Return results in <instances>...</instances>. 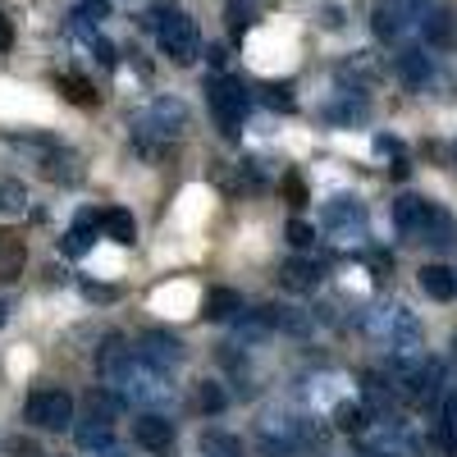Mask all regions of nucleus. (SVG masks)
I'll return each mask as SVG.
<instances>
[{
	"label": "nucleus",
	"mask_w": 457,
	"mask_h": 457,
	"mask_svg": "<svg viewBox=\"0 0 457 457\" xmlns=\"http://www.w3.org/2000/svg\"><path fill=\"white\" fill-rule=\"evenodd\" d=\"M183 133H187V105L179 96H151L133 114V142L142 156H165Z\"/></svg>",
	"instance_id": "nucleus-1"
},
{
	"label": "nucleus",
	"mask_w": 457,
	"mask_h": 457,
	"mask_svg": "<svg viewBox=\"0 0 457 457\" xmlns=\"http://www.w3.org/2000/svg\"><path fill=\"white\" fill-rule=\"evenodd\" d=\"M146 28H151L156 46L174 64H193L202 55V28H197V19L187 10H179V5H151L146 10Z\"/></svg>",
	"instance_id": "nucleus-2"
},
{
	"label": "nucleus",
	"mask_w": 457,
	"mask_h": 457,
	"mask_svg": "<svg viewBox=\"0 0 457 457\" xmlns=\"http://www.w3.org/2000/svg\"><path fill=\"white\" fill-rule=\"evenodd\" d=\"M206 101H211V114H215L220 133L238 137L243 124H247V110H252V92L238 79H228V73H211L206 79Z\"/></svg>",
	"instance_id": "nucleus-3"
},
{
	"label": "nucleus",
	"mask_w": 457,
	"mask_h": 457,
	"mask_svg": "<svg viewBox=\"0 0 457 457\" xmlns=\"http://www.w3.org/2000/svg\"><path fill=\"white\" fill-rule=\"evenodd\" d=\"M110 389L120 394V403H133V407H161L174 398L165 370H151L146 361H129L120 375L110 379Z\"/></svg>",
	"instance_id": "nucleus-4"
},
{
	"label": "nucleus",
	"mask_w": 457,
	"mask_h": 457,
	"mask_svg": "<svg viewBox=\"0 0 457 457\" xmlns=\"http://www.w3.org/2000/svg\"><path fill=\"white\" fill-rule=\"evenodd\" d=\"M366 329H370L375 343L394 348L398 357H416V353H421V320H416L407 307H379V312H370Z\"/></svg>",
	"instance_id": "nucleus-5"
},
{
	"label": "nucleus",
	"mask_w": 457,
	"mask_h": 457,
	"mask_svg": "<svg viewBox=\"0 0 457 457\" xmlns=\"http://www.w3.org/2000/svg\"><path fill=\"white\" fill-rule=\"evenodd\" d=\"M256 439L270 457H293L312 439V430H307V421H297V416H288V411H270V416L256 421Z\"/></svg>",
	"instance_id": "nucleus-6"
},
{
	"label": "nucleus",
	"mask_w": 457,
	"mask_h": 457,
	"mask_svg": "<svg viewBox=\"0 0 457 457\" xmlns=\"http://www.w3.org/2000/svg\"><path fill=\"white\" fill-rule=\"evenodd\" d=\"M23 416H28L32 426H42V430H69V421H73V398H69L64 389H32Z\"/></svg>",
	"instance_id": "nucleus-7"
},
{
	"label": "nucleus",
	"mask_w": 457,
	"mask_h": 457,
	"mask_svg": "<svg viewBox=\"0 0 457 457\" xmlns=\"http://www.w3.org/2000/svg\"><path fill=\"white\" fill-rule=\"evenodd\" d=\"M325 228L338 238V243H357L366 234V206L353 197V193H343L325 206Z\"/></svg>",
	"instance_id": "nucleus-8"
},
{
	"label": "nucleus",
	"mask_w": 457,
	"mask_h": 457,
	"mask_svg": "<svg viewBox=\"0 0 457 457\" xmlns=\"http://www.w3.org/2000/svg\"><path fill=\"white\" fill-rule=\"evenodd\" d=\"M133 353H137V361H146L151 370H165V375L183 366V343L170 329H146Z\"/></svg>",
	"instance_id": "nucleus-9"
},
{
	"label": "nucleus",
	"mask_w": 457,
	"mask_h": 457,
	"mask_svg": "<svg viewBox=\"0 0 457 457\" xmlns=\"http://www.w3.org/2000/svg\"><path fill=\"white\" fill-rule=\"evenodd\" d=\"M370 457H421V439H416L403 421H379V430L366 435Z\"/></svg>",
	"instance_id": "nucleus-10"
},
{
	"label": "nucleus",
	"mask_w": 457,
	"mask_h": 457,
	"mask_svg": "<svg viewBox=\"0 0 457 457\" xmlns=\"http://www.w3.org/2000/svg\"><path fill=\"white\" fill-rule=\"evenodd\" d=\"M370 28H375L379 42H398V37H407L416 28L411 0H379V5L370 10Z\"/></svg>",
	"instance_id": "nucleus-11"
},
{
	"label": "nucleus",
	"mask_w": 457,
	"mask_h": 457,
	"mask_svg": "<svg viewBox=\"0 0 457 457\" xmlns=\"http://www.w3.org/2000/svg\"><path fill=\"white\" fill-rule=\"evenodd\" d=\"M430 215H435V202L416 197V193H403V197L394 202V224H398V234H403V238H416V243H421Z\"/></svg>",
	"instance_id": "nucleus-12"
},
{
	"label": "nucleus",
	"mask_w": 457,
	"mask_h": 457,
	"mask_svg": "<svg viewBox=\"0 0 457 457\" xmlns=\"http://www.w3.org/2000/svg\"><path fill=\"white\" fill-rule=\"evenodd\" d=\"M96 228H101V211H92V206H83L79 215H73V224H69V234H64V256H73V261H83L87 252H92V243H96Z\"/></svg>",
	"instance_id": "nucleus-13"
},
{
	"label": "nucleus",
	"mask_w": 457,
	"mask_h": 457,
	"mask_svg": "<svg viewBox=\"0 0 457 457\" xmlns=\"http://www.w3.org/2000/svg\"><path fill=\"white\" fill-rule=\"evenodd\" d=\"M42 174H46L51 183L69 187V183L83 179V156H79V151H64V146L55 142V146H46V156H42Z\"/></svg>",
	"instance_id": "nucleus-14"
},
{
	"label": "nucleus",
	"mask_w": 457,
	"mask_h": 457,
	"mask_svg": "<svg viewBox=\"0 0 457 457\" xmlns=\"http://www.w3.org/2000/svg\"><path fill=\"white\" fill-rule=\"evenodd\" d=\"M279 284H284L288 293H316V288H320V265H316L312 256H288V261L279 265Z\"/></svg>",
	"instance_id": "nucleus-15"
},
{
	"label": "nucleus",
	"mask_w": 457,
	"mask_h": 457,
	"mask_svg": "<svg viewBox=\"0 0 457 457\" xmlns=\"http://www.w3.org/2000/svg\"><path fill=\"white\" fill-rule=\"evenodd\" d=\"M325 120H329L334 129H353V124H361V120H366V101H361V92L348 87V92L329 96V101H325Z\"/></svg>",
	"instance_id": "nucleus-16"
},
{
	"label": "nucleus",
	"mask_w": 457,
	"mask_h": 457,
	"mask_svg": "<svg viewBox=\"0 0 457 457\" xmlns=\"http://www.w3.org/2000/svg\"><path fill=\"white\" fill-rule=\"evenodd\" d=\"M129 361H137V353L129 348V338H124V334H105L101 353H96V370H101V379H114Z\"/></svg>",
	"instance_id": "nucleus-17"
},
{
	"label": "nucleus",
	"mask_w": 457,
	"mask_h": 457,
	"mask_svg": "<svg viewBox=\"0 0 457 457\" xmlns=\"http://www.w3.org/2000/svg\"><path fill=\"white\" fill-rule=\"evenodd\" d=\"M398 73H403V83H407V87L421 92V87H430V83H435V60H430L421 46H411V51H403V55H398Z\"/></svg>",
	"instance_id": "nucleus-18"
},
{
	"label": "nucleus",
	"mask_w": 457,
	"mask_h": 457,
	"mask_svg": "<svg viewBox=\"0 0 457 457\" xmlns=\"http://www.w3.org/2000/svg\"><path fill=\"white\" fill-rule=\"evenodd\" d=\"M202 316L215 320V325H220V320H224V325H234V320L243 316V297H238L234 288H211L206 302H202Z\"/></svg>",
	"instance_id": "nucleus-19"
},
{
	"label": "nucleus",
	"mask_w": 457,
	"mask_h": 457,
	"mask_svg": "<svg viewBox=\"0 0 457 457\" xmlns=\"http://www.w3.org/2000/svg\"><path fill=\"white\" fill-rule=\"evenodd\" d=\"M23 270H28V247H23V238L5 234L0 238V284L23 279Z\"/></svg>",
	"instance_id": "nucleus-20"
},
{
	"label": "nucleus",
	"mask_w": 457,
	"mask_h": 457,
	"mask_svg": "<svg viewBox=\"0 0 457 457\" xmlns=\"http://www.w3.org/2000/svg\"><path fill=\"white\" fill-rule=\"evenodd\" d=\"M137 444H142V448H151V453H165V448L174 444V426L165 421V416L146 411L142 421H137Z\"/></svg>",
	"instance_id": "nucleus-21"
},
{
	"label": "nucleus",
	"mask_w": 457,
	"mask_h": 457,
	"mask_svg": "<svg viewBox=\"0 0 457 457\" xmlns=\"http://www.w3.org/2000/svg\"><path fill=\"white\" fill-rule=\"evenodd\" d=\"M416 279H421V293H426V297H435V302L457 297V275L448 270V265H426V270L416 275Z\"/></svg>",
	"instance_id": "nucleus-22"
},
{
	"label": "nucleus",
	"mask_w": 457,
	"mask_h": 457,
	"mask_svg": "<svg viewBox=\"0 0 457 457\" xmlns=\"http://www.w3.org/2000/svg\"><path fill=\"white\" fill-rule=\"evenodd\" d=\"M101 228L120 243V247H133L137 243V220H133V211H124V206H110L105 215H101Z\"/></svg>",
	"instance_id": "nucleus-23"
},
{
	"label": "nucleus",
	"mask_w": 457,
	"mask_h": 457,
	"mask_svg": "<svg viewBox=\"0 0 457 457\" xmlns=\"http://www.w3.org/2000/svg\"><path fill=\"white\" fill-rule=\"evenodd\" d=\"M416 28H421V37H426L430 46H448V42H453V14H448V10H439V5H435V10H426L421 19H416Z\"/></svg>",
	"instance_id": "nucleus-24"
},
{
	"label": "nucleus",
	"mask_w": 457,
	"mask_h": 457,
	"mask_svg": "<svg viewBox=\"0 0 457 457\" xmlns=\"http://www.w3.org/2000/svg\"><path fill=\"white\" fill-rule=\"evenodd\" d=\"M265 325H275V329H284V334H302L307 338L312 334V316L307 312H297V307H265Z\"/></svg>",
	"instance_id": "nucleus-25"
},
{
	"label": "nucleus",
	"mask_w": 457,
	"mask_h": 457,
	"mask_svg": "<svg viewBox=\"0 0 457 457\" xmlns=\"http://www.w3.org/2000/svg\"><path fill=\"white\" fill-rule=\"evenodd\" d=\"M421 243H426V247H453V243H457V220H453L444 206H435V215H430V224H426Z\"/></svg>",
	"instance_id": "nucleus-26"
},
{
	"label": "nucleus",
	"mask_w": 457,
	"mask_h": 457,
	"mask_svg": "<svg viewBox=\"0 0 457 457\" xmlns=\"http://www.w3.org/2000/svg\"><path fill=\"white\" fill-rule=\"evenodd\" d=\"M73 439H79V448H87V453H101V448H114V426H105V421H79V430H73Z\"/></svg>",
	"instance_id": "nucleus-27"
},
{
	"label": "nucleus",
	"mask_w": 457,
	"mask_h": 457,
	"mask_svg": "<svg viewBox=\"0 0 457 457\" xmlns=\"http://www.w3.org/2000/svg\"><path fill=\"white\" fill-rule=\"evenodd\" d=\"M83 407H87L92 421L114 426V416H120V394H114V389H92V394H83Z\"/></svg>",
	"instance_id": "nucleus-28"
},
{
	"label": "nucleus",
	"mask_w": 457,
	"mask_h": 457,
	"mask_svg": "<svg viewBox=\"0 0 457 457\" xmlns=\"http://www.w3.org/2000/svg\"><path fill=\"white\" fill-rule=\"evenodd\" d=\"M55 83H60L64 101H73V105H87V110H92V105H101V92H96L87 79H79V73H60Z\"/></svg>",
	"instance_id": "nucleus-29"
},
{
	"label": "nucleus",
	"mask_w": 457,
	"mask_h": 457,
	"mask_svg": "<svg viewBox=\"0 0 457 457\" xmlns=\"http://www.w3.org/2000/svg\"><path fill=\"white\" fill-rule=\"evenodd\" d=\"M28 211V187L19 179H5L0 174V220H14Z\"/></svg>",
	"instance_id": "nucleus-30"
},
{
	"label": "nucleus",
	"mask_w": 457,
	"mask_h": 457,
	"mask_svg": "<svg viewBox=\"0 0 457 457\" xmlns=\"http://www.w3.org/2000/svg\"><path fill=\"white\" fill-rule=\"evenodd\" d=\"M202 457H243V444L224 430H206L202 435Z\"/></svg>",
	"instance_id": "nucleus-31"
},
{
	"label": "nucleus",
	"mask_w": 457,
	"mask_h": 457,
	"mask_svg": "<svg viewBox=\"0 0 457 457\" xmlns=\"http://www.w3.org/2000/svg\"><path fill=\"white\" fill-rule=\"evenodd\" d=\"M224 403H228L224 385H215V379H202V385H197V411L220 416V411H224Z\"/></svg>",
	"instance_id": "nucleus-32"
},
{
	"label": "nucleus",
	"mask_w": 457,
	"mask_h": 457,
	"mask_svg": "<svg viewBox=\"0 0 457 457\" xmlns=\"http://www.w3.org/2000/svg\"><path fill=\"white\" fill-rule=\"evenodd\" d=\"M338 79H343V83H375V60H366V55L343 60V64H338Z\"/></svg>",
	"instance_id": "nucleus-33"
},
{
	"label": "nucleus",
	"mask_w": 457,
	"mask_h": 457,
	"mask_svg": "<svg viewBox=\"0 0 457 457\" xmlns=\"http://www.w3.org/2000/svg\"><path fill=\"white\" fill-rule=\"evenodd\" d=\"M279 193H284V202H288L293 211H302V206H307V179L288 170V174L279 179Z\"/></svg>",
	"instance_id": "nucleus-34"
},
{
	"label": "nucleus",
	"mask_w": 457,
	"mask_h": 457,
	"mask_svg": "<svg viewBox=\"0 0 457 457\" xmlns=\"http://www.w3.org/2000/svg\"><path fill=\"white\" fill-rule=\"evenodd\" d=\"M334 426L357 435V430L366 426V411H361V403H338V407H334Z\"/></svg>",
	"instance_id": "nucleus-35"
},
{
	"label": "nucleus",
	"mask_w": 457,
	"mask_h": 457,
	"mask_svg": "<svg viewBox=\"0 0 457 457\" xmlns=\"http://www.w3.org/2000/svg\"><path fill=\"white\" fill-rule=\"evenodd\" d=\"M261 101L270 110H293V96H288L284 83H261Z\"/></svg>",
	"instance_id": "nucleus-36"
},
{
	"label": "nucleus",
	"mask_w": 457,
	"mask_h": 457,
	"mask_svg": "<svg viewBox=\"0 0 457 457\" xmlns=\"http://www.w3.org/2000/svg\"><path fill=\"white\" fill-rule=\"evenodd\" d=\"M79 288H83V297H92V302H120V284H92V279H79Z\"/></svg>",
	"instance_id": "nucleus-37"
},
{
	"label": "nucleus",
	"mask_w": 457,
	"mask_h": 457,
	"mask_svg": "<svg viewBox=\"0 0 457 457\" xmlns=\"http://www.w3.org/2000/svg\"><path fill=\"white\" fill-rule=\"evenodd\" d=\"M284 234H288V243H293L297 252H307V247H312V238H316L307 220H288V228H284Z\"/></svg>",
	"instance_id": "nucleus-38"
},
{
	"label": "nucleus",
	"mask_w": 457,
	"mask_h": 457,
	"mask_svg": "<svg viewBox=\"0 0 457 457\" xmlns=\"http://www.w3.org/2000/svg\"><path fill=\"white\" fill-rule=\"evenodd\" d=\"M79 14L92 19V23H101V19L110 14V0H79Z\"/></svg>",
	"instance_id": "nucleus-39"
},
{
	"label": "nucleus",
	"mask_w": 457,
	"mask_h": 457,
	"mask_svg": "<svg viewBox=\"0 0 457 457\" xmlns=\"http://www.w3.org/2000/svg\"><path fill=\"white\" fill-rule=\"evenodd\" d=\"M444 430H448V435H457V389H448V394H444Z\"/></svg>",
	"instance_id": "nucleus-40"
},
{
	"label": "nucleus",
	"mask_w": 457,
	"mask_h": 457,
	"mask_svg": "<svg viewBox=\"0 0 457 457\" xmlns=\"http://www.w3.org/2000/svg\"><path fill=\"white\" fill-rule=\"evenodd\" d=\"M10 46V23H5V14H0V51Z\"/></svg>",
	"instance_id": "nucleus-41"
},
{
	"label": "nucleus",
	"mask_w": 457,
	"mask_h": 457,
	"mask_svg": "<svg viewBox=\"0 0 457 457\" xmlns=\"http://www.w3.org/2000/svg\"><path fill=\"white\" fill-rule=\"evenodd\" d=\"M5 320H10V302L0 297V329H5Z\"/></svg>",
	"instance_id": "nucleus-42"
},
{
	"label": "nucleus",
	"mask_w": 457,
	"mask_h": 457,
	"mask_svg": "<svg viewBox=\"0 0 457 457\" xmlns=\"http://www.w3.org/2000/svg\"><path fill=\"white\" fill-rule=\"evenodd\" d=\"M96 457H124V453H120V448H101Z\"/></svg>",
	"instance_id": "nucleus-43"
},
{
	"label": "nucleus",
	"mask_w": 457,
	"mask_h": 457,
	"mask_svg": "<svg viewBox=\"0 0 457 457\" xmlns=\"http://www.w3.org/2000/svg\"><path fill=\"white\" fill-rule=\"evenodd\" d=\"M453 457H457V453H453Z\"/></svg>",
	"instance_id": "nucleus-44"
},
{
	"label": "nucleus",
	"mask_w": 457,
	"mask_h": 457,
	"mask_svg": "<svg viewBox=\"0 0 457 457\" xmlns=\"http://www.w3.org/2000/svg\"><path fill=\"white\" fill-rule=\"evenodd\" d=\"M453 275H457V270H453Z\"/></svg>",
	"instance_id": "nucleus-45"
}]
</instances>
